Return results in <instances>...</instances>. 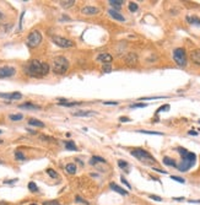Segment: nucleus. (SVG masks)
I'll use <instances>...</instances> for the list:
<instances>
[{
  "instance_id": "obj_38",
  "label": "nucleus",
  "mask_w": 200,
  "mask_h": 205,
  "mask_svg": "<svg viewBox=\"0 0 200 205\" xmlns=\"http://www.w3.org/2000/svg\"><path fill=\"white\" fill-rule=\"evenodd\" d=\"M102 70H103L104 73H110V71H112V66H110L109 64H104Z\"/></svg>"
},
{
  "instance_id": "obj_6",
  "label": "nucleus",
  "mask_w": 200,
  "mask_h": 205,
  "mask_svg": "<svg viewBox=\"0 0 200 205\" xmlns=\"http://www.w3.org/2000/svg\"><path fill=\"white\" fill-rule=\"evenodd\" d=\"M173 60L176 62L177 65L179 66H186L187 65V54L183 48H177L173 50Z\"/></svg>"
},
{
  "instance_id": "obj_37",
  "label": "nucleus",
  "mask_w": 200,
  "mask_h": 205,
  "mask_svg": "<svg viewBox=\"0 0 200 205\" xmlns=\"http://www.w3.org/2000/svg\"><path fill=\"white\" fill-rule=\"evenodd\" d=\"M147 104H145V103H134L130 106V108H145Z\"/></svg>"
},
{
  "instance_id": "obj_2",
  "label": "nucleus",
  "mask_w": 200,
  "mask_h": 205,
  "mask_svg": "<svg viewBox=\"0 0 200 205\" xmlns=\"http://www.w3.org/2000/svg\"><path fill=\"white\" fill-rule=\"evenodd\" d=\"M177 151L181 154L182 161H181V163H177L176 168H178L181 172H187L190 167L194 166V163L197 161V155L193 154V152H189L188 150H186L183 147H178Z\"/></svg>"
},
{
  "instance_id": "obj_51",
  "label": "nucleus",
  "mask_w": 200,
  "mask_h": 205,
  "mask_svg": "<svg viewBox=\"0 0 200 205\" xmlns=\"http://www.w3.org/2000/svg\"><path fill=\"white\" fill-rule=\"evenodd\" d=\"M0 134H1V130H0Z\"/></svg>"
},
{
  "instance_id": "obj_23",
  "label": "nucleus",
  "mask_w": 200,
  "mask_h": 205,
  "mask_svg": "<svg viewBox=\"0 0 200 205\" xmlns=\"http://www.w3.org/2000/svg\"><path fill=\"white\" fill-rule=\"evenodd\" d=\"M108 2H109V4H110L113 7H115V9H119V7H120V5H122L124 1H123V0H109Z\"/></svg>"
},
{
  "instance_id": "obj_17",
  "label": "nucleus",
  "mask_w": 200,
  "mask_h": 205,
  "mask_svg": "<svg viewBox=\"0 0 200 205\" xmlns=\"http://www.w3.org/2000/svg\"><path fill=\"white\" fill-rule=\"evenodd\" d=\"M125 60H126V64L133 65V64H135V63L138 62V57H136V54L130 53V54H128V57L125 58Z\"/></svg>"
},
{
  "instance_id": "obj_3",
  "label": "nucleus",
  "mask_w": 200,
  "mask_h": 205,
  "mask_svg": "<svg viewBox=\"0 0 200 205\" xmlns=\"http://www.w3.org/2000/svg\"><path fill=\"white\" fill-rule=\"evenodd\" d=\"M69 69V60L65 58V57H55L54 60H53V73L54 74H58V75H62V74H65Z\"/></svg>"
},
{
  "instance_id": "obj_19",
  "label": "nucleus",
  "mask_w": 200,
  "mask_h": 205,
  "mask_svg": "<svg viewBox=\"0 0 200 205\" xmlns=\"http://www.w3.org/2000/svg\"><path fill=\"white\" fill-rule=\"evenodd\" d=\"M28 124L32 125V127H38V128H44V123L38 120V119H30L28 120Z\"/></svg>"
},
{
  "instance_id": "obj_13",
  "label": "nucleus",
  "mask_w": 200,
  "mask_h": 205,
  "mask_svg": "<svg viewBox=\"0 0 200 205\" xmlns=\"http://www.w3.org/2000/svg\"><path fill=\"white\" fill-rule=\"evenodd\" d=\"M109 187H110V189H113L114 192H117V193H119L120 195H128V191H125V189H123L122 187H119L118 184H115V183H109Z\"/></svg>"
},
{
  "instance_id": "obj_50",
  "label": "nucleus",
  "mask_w": 200,
  "mask_h": 205,
  "mask_svg": "<svg viewBox=\"0 0 200 205\" xmlns=\"http://www.w3.org/2000/svg\"><path fill=\"white\" fill-rule=\"evenodd\" d=\"M30 205H37V204H30Z\"/></svg>"
},
{
  "instance_id": "obj_33",
  "label": "nucleus",
  "mask_w": 200,
  "mask_h": 205,
  "mask_svg": "<svg viewBox=\"0 0 200 205\" xmlns=\"http://www.w3.org/2000/svg\"><path fill=\"white\" fill-rule=\"evenodd\" d=\"M129 10L131 12H135L138 10V4L136 2H129Z\"/></svg>"
},
{
  "instance_id": "obj_47",
  "label": "nucleus",
  "mask_w": 200,
  "mask_h": 205,
  "mask_svg": "<svg viewBox=\"0 0 200 205\" xmlns=\"http://www.w3.org/2000/svg\"><path fill=\"white\" fill-rule=\"evenodd\" d=\"M189 134H190V135H198L197 131H189Z\"/></svg>"
},
{
  "instance_id": "obj_18",
  "label": "nucleus",
  "mask_w": 200,
  "mask_h": 205,
  "mask_svg": "<svg viewBox=\"0 0 200 205\" xmlns=\"http://www.w3.org/2000/svg\"><path fill=\"white\" fill-rule=\"evenodd\" d=\"M65 170H66V172L69 173V175H75L76 173V165L75 163H68L66 166H65Z\"/></svg>"
},
{
  "instance_id": "obj_39",
  "label": "nucleus",
  "mask_w": 200,
  "mask_h": 205,
  "mask_svg": "<svg viewBox=\"0 0 200 205\" xmlns=\"http://www.w3.org/2000/svg\"><path fill=\"white\" fill-rule=\"evenodd\" d=\"M171 179H173V181H176V182H179V183H186V181H184L183 178L177 177V176H172V177H171Z\"/></svg>"
},
{
  "instance_id": "obj_28",
  "label": "nucleus",
  "mask_w": 200,
  "mask_h": 205,
  "mask_svg": "<svg viewBox=\"0 0 200 205\" xmlns=\"http://www.w3.org/2000/svg\"><path fill=\"white\" fill-rule=\"evenodd\" d=\"M138 131L142 134H149V135H162V133H158V131H149V130H138Z\"/></svg>"
},
{
  "instance_id": "obj_26",
  "label": "nucleus",
  "mask_w": 200,
  "mask_h": 205,
  "mask_svg": "<svg viewBox=\"0 0 200 205\" xmlns=\"http://www.w3.org/2000/svg\"><path fill=\"white\" fill-rule=\"evenodd\" d=\"M96 162L104 163V162H106V160H104L103 157H101V156H94V157H92V161H91V163L94 165V163H96Z\"/></svg>"
},
{
  "instance_id": "obj_36",
  "label": "nucleus",
  "mask_w": 200,
  "mask_h": 205,
  "mask_svg": "<svg viewBox=\"0 0 200 205\" xmlns=\"http://www.w3.org/2000/svg\"><path fill=\"white\" fill-rule=\"evenodd\" d=\"M42 205H60V203L58 200H47V202H43Z\"/></svg>"
},
{
  "instance_id": "obj_34",
  "label": "nucleus",
  "mask_w": 200,
  "mask_h": 205,
  "mask_svg": "<svg viewBox=\"0 0 200 205\" xmlns=\"http://www.w3.org/2000/svg\"><path fill=\"white\" fill-rule=\"evenodd\" d=\"M75 202H76V203H81V204H84V205H89V203H87L85 199H82L80 195H76V197H75Z\"/></svg>"
},
{
  "instance_id": "obj_7",
  "label": "nucleus",
  "mask_w": 200,
  "mask_h": 205,
  "mask_svg": "<svg viewBox=\"0 0 200 205\" xmlns=\"http://www.w3.org/2000/svg\"><path fill=\"white\" fill-rule=\"evenodd\" d=\"M52 41L54 44H57L58 47H62V48H71L75 46V43L73 41L64 38V37H60V36H53Z\"/></svg>"
},
{
  "instance_id": "obj_10",
  "label": "nucleus",
  "mask_w": 200,
  "mask_h": 205,
  "mask_svg": "<svg viewBox=\"0 0 200 205\" xmlns=\"http://www.w3.org/2000/svg\"><path fill=\"white\" fill-rule=\"evenodd\" d=\"M81 12L84 15H87V16H91V15H97L100 12V10L95 6H85L81 9Z\"/></svg>"
},
{
  "instance_id": "obj_46",
  "label": "nucleus",
  "mask_w": 200,
  "mask_h": 205,
  "mask_svg": "<svg viewBox=\"0 0 200 205\" xmlns=\"http://www.w3.org/2000/svg\"><path fill=\"white\" fill-rule=\"evenodd\" d=\"M174 200H177V202H182V200H184V198H173Z\"/></svg>"
},
{
  "instance_id": "obj_42",
  "label": "nucleus",
  "mask_w": 200,
  "mask_h": 205,
  "mask_svg": "<svg viewBox=\"0 0 200 205\" xmlns=\"http://www.w3.org/2000/svg\"><path fill=\"white\" fill-rule=\"evenodd\" d=\"M119 120H120V122H123V123H125V122H130V119H129L128 117H120V118H119Z\"/></svg>"
},
{
  "instance_id": "obj_4",
  "label": "nucleus",
  "mask_w": 200,
  "mask_h": 205,
  "mask_svg": "<svg viewBox=\"0 0 200 205\" xmlns=\"http://www.w3.org/2000/svg\"><path fill=\"white\" fill-rule=\"evenodd\" d=\"M131 155L134 157H136L139 161L145 162V163H154L156 161L155 157L151 154H149L146 150H142V149H135V150H133Z\"/></svg>"
},
{
  "instance_id": "obj_32",
  "label": "nucleus",
  "mask_w": 200,
  "mask_h": 205,
  "mask_svg": "<svg viewBox=\"0 0 200 205\" xmlns=\"http://www.w3.org/2000/svg\"><path fill=\"white\" fill-rule=\"evenodd\" d=\"M118 166H119L120 168H123V170H126V168L129 167L128 162H125V161H123V160H119V161H118Z\"/></svg>"
},
{
  "instance_id": "obj_5",
  "label": "nucleus",
  "mask_w": 200,
  "mask_h": 205,
  "mask_svg": "<svg viewBox=\"0 0 200 205\" xmlns=\"http://www.w3.org/2000/svg\"><path fill=\"white\" fill-rule=\"evenodd\" d=\"M41 42H42V34H41V32L37 31V30L32 31V32L28 34L27 39H26V44H27L30 48H36V47H38V46L41 44Z\"/></svg>"
},
{
  "instance_id": "obj_20",
  "label": "nucleus",
  "mask_w": 200,
  "mask_h": 205,
  "mask_svg": "<svg viewBox=\"0 0 200 205\" xmlns=\"http://www.w3.org/2000/svg\"><path fill=\"white\" fill-rule=\"evenodd\" d=\"M65 149H66V150H69V151H76V150H78V147H76L75 143H74V141H71V140L65 141Z\"/></svg>"
},
{
  "instance_id": "obj_27",
  "label": "nucleus",
  "mask_w": 200,
  "mask_h": 205,
  "mask_svg": "<svg viewBox=\"0 0 200 205\" xmlns=\"http://www.w3.org/2000/svg\"><path fill=\"white\" fill-rule=\"evenodd\" d=\"M160 98H166V96H152V97H142L139 101H147V100H160Z\"/></svg>"
},
{
  "instance_id": "obj_15",
  "label": "nucleus",
  "mask_w": 200,
  "mask_h": 205,
  "mask_svg": "<svg viewBox=\"0 0 200 205\" xmlns=\"http://www.w3.org/2000/svg\"><path fill=\"white\" fill-rule=\"evenodd\" d=\"M18 108H22V109H32V111L41 109V107H39V106H37V104H33V103H30V102L20 104V106H18Z\"/></svg>"
},
{
  "instance_id": "obj_24",
  "label": "nucleus",
  "mask_w": 200,
  "mask_h": 205,
  "mask_svg": "<svg viewBox=\"0 0 200 205\" xmlns=\"http://www.w3.org/2000/svg\"><path fill=\"white\" fill-rule=\"evenodd\" d=\"M75 4V0H66V1H60V5L63 7H70Z\"/></svg>"
},
{
  "instance_id": "obj_48",
  "label": "nucleus",
  "mask_w": 200,
  "mask_h": 205,
  "mask_svg": "<svg viewBox=\"0 0 200 205\" xmlns=\"http://www.w3.org/2000/svg\"><path fill=\"white\" fill-rule=\"evenodd\" d=\"M0 205H7V203H5V202H0Z\"/></svg>"
},
{
  "instance_id": "obj_8",
  "label": "nucleus",
  "mask_w": 200,
  "mask_h": 205,
  "mask_svg": "<svg viewBox=\"0 0 200 205\" xmlns=\"http://www.w3.org/2000/svg\"><path fill=\"white\" fill-rule=\"evenodd\" d=\"M15 73H16V70H15V68H12V66H7V65L0 66V79L10 78V76L15 75Z\"/></svg>"
},
{
  "instance_id": "obj_35",
  "label": "nucleus",
  "mask_w": 200,
  "mask_h": 205,
  "mask_svg": "<svg viewBox=\"0 0 200 205\" xmlns=\"http://www.w3.org/2000/svg\"><path fill=\"white\" fill-rule=\"evenodd\" d=\"M171 107H170V104H163V106H161L158 109H157V113H160V112H166V111H168Z\"/></svg>"
},
{
  "instance_id": "obj_43",
  "label": "nucleus",
  "mask_w": 200,
  "mask_h": 205,
  "mask_svg": "<svg viewBox=\"0 0 200 205\" xmlns=\"http://www.w3.org/2000/svg\"><path fill=\"white\" fill-rule=\"evenodd\" d=\"M104 104H110V106H113V104H118V102H117V101H110V102H106V101H104Z\"/></svg>"
},
{
  "instance_id": "obj_31",
  "label": "nucleus",
  "mask_w": 200,
  "mask_h": 205,
  "mask_svg": "<svg viewBox=\"0 0 200 205\" xmlns=\"http://www.w3.org/2000/svg\"><path fill=\"white\" fill-rule=\"evenodd\" d=\"M10 119L14 120V122L21 120V119H22V114H10Z\"/></svg>"
},
{
  "instance_id": "obj_29",
  "label": "nucleus",
  "mask_w": 200,
  "mask_h": 205,
  "mask_svg": "<svg viewBox=\"0 0 200 205\" xmlns=\"http://www.w3.org/2000/svg\"><path fill=\"white\" fill-rule=\"evenodd\" d=\"M15 159L18 160V161H23V160H25V155H23L21 151H16V152H15Z\"/></svg>"
},
{
  "instance_id": "obj_22",
  "label": "nucleus",
  "mask_w": 200,
  "mask_h": 205,
  "mask_svg": "<svg viewBox=\"0 0 200 205\" xmlns=\"http://www.w3.org/2000/svg\"><path fill=\"white\" fill-rule=\"evenodd\" d=\"M163 163L166 165V166H172V167H177V163L172 160V159H170V157H165L163 159Z\"/></svg>"
},
{
  "instance_id": "obj_11",
  "label": "nucleus",
  "mask_w": 200,
  "mask_h": 205,
  "mask_svg": "<svg viewBox=\"0 0 200 205\" xmlns=\"http://www.w3.org/2000/svg\"><path fill=\"white\" fill-rule=\"evenodd\" d=\"M0 97L6 100H21L22 95L20 92H12V94H0Z\"/></svg>"
},
{
  "instance_id": "obj_44",
  "label": "nucleus",
  "mask_w": 200,
  "mask_h": 205,
  "mask_svg": "<svg viewBox=\"0 0 200 205\" xmlns=\"http://www.w3.org/2000/svg\"><path fill=\"white\" fill-rule=\"evenodd\" d=\"M154 171H156V172H160V173H165V175L167 173L166 171H162V170H160V168H154Z\"/></svg>"
},
{
  "instance_id": "obj_14",
  "label": "nucleus",
  "mask_w": 200,
  "mask_h": 205,
  "mask_svg": "<svg viewBox=\"0 0 200 205\" xmlns=\"http://www.w3.org/2000/svg\"><path fill=\"white\" fill-rule=\"evenodd\" d=\"M108 12H109L110 17H113L114 20H117V21H120V22L125 21V17H124V16H123L120 12H118V11H115V10H109Z\"/></svg>"
},
{
  "instance_id": "obj_16",
  "label": "nucleus",
  "mask_w": 200,
  "mask_h": 205,
  "mask_svg": "<svg viewBox=\"0 0 200 205\" xmlns=\"http://www.w3.org/2000/svg\"><path fill=\"white\" fill-rule=\"evenodd\" d=\"M73 114L75 117H91V115H95L96 113L94 111H80V112H74Z\"/></svg>"
},
{
  "instance_id": "obj_12",
  "label": "nucleus",
  "mask_w": 200,
  "mask_h": 205,
  "mask_svg": "<svg viewBox=\"0 0 200 205\" xmlns=\"http://www.w3.org/2000/svg\"><path fill=\"white\" fill-rule=\"evenodd\" d=\"M190 59L194 64L200 65V49H193L190 52Z\"/></svg>"
},
{
  "instance_id": "obj_41",
  "label": "nucleus",
  "mask_w": 200,
  "mask_h": 205,
  "mask_svg": "<svg viewBox=\"0 0 200 205\" xmlns=\"http://www.w3.org/2000/svg\"><path fill=\"white\" fill-rule=\"evenodd\" d=\"M150 199H154V200H156V202H161L162 199L160 198V197H157V195H150Z\"/></svg>"
},
{
  "instance_id": "obj_40",
  "label": "nucleus",
  "mask_w": 200,
  "mask_h": 205,
  "mask_svg": "<svg viewBox=\"0 0 200 205\" xmlns=\"http://www.w3.org/2000/svg\"><path fill=\"white\" fill-rule=\"evenodd\" d=\"M120 179H122V183H123V184H125V186L128 187V189H130V188H131V186H130V184L128 183V181H126V179H125V178H124L123 176L120 177Z\"/></svg>"
},
{
  "instance_id": "obj_45",
  "label": "nucleus",
  "mask_w": 200,
  "mask_h": 205,
  "mask_svg": "<svg viewBox=\"0 0 200 205\" xmlns=\"http://www.w3.org/2000/svg\"><path fill=\"white\" fill-rule=\"evenodd\" d=\"M16 181H17V179H12V181H5L4 183H5V184H6V183H15Z\"/></svg>"
},
{
  "instance_id": "obj_30",
  "label": "nucleus",
  "mask_w": 200,
  "mask_h": 205,
  "mask_svg": "<svg viewBox=\"0 0 200 205\" xmlns=\"http://www.w3.org/2000/svg\"><path fill=\"white\" fill-rule=\"evenodd\" d=\"M47 173H48V176L52 177V178H58V173H57L54 170H52V168H48V170H47Z\"/></svg>"
},
{
  "instance_id": "obj_25",
  "label": "nucleus",
  "mask_w": 200,
  "mask_h": 205,
  "mask_svg": "<svg viewBox=\"0 0 200 205\" xmlns=\"http://www.w3.org/2000/svg\"><path fill=\"white\" fill-rule=\"evenodd\" d=\"M28 189H30L32 193L38 192V187L36 186V183H34V182H30V183H28Z\"/></svg>"
},
{
  "instance_id": "obj_1",
  "label": "nucleus",
  "mask_w": 200,
  "mask_h": 205,
  "mask_svg": "<svg viewBox=\"0 0 200 205\" xmlns=\"http://www.w3.org/2000/svg\"><path fill=\"white\" fill-rule=\"evenodd\" d=\"M48 73H49V65L37 59L30 60L25 65V74L31 78H42V76H46Z\"/></svg>"
},
{
  "instance_id": "obj_9",
  "label": "nucleus",
  "mask_w": 200,
  "mask_h": 205,
  "mask_svg": "<svg viewBox=\"0 0 200 205\" xmlns=\"http://www.w3.org/2000/svg\"><path fill=\"white\" fill-rule=\"evenodd\" d=\"M112 60H113V58H112V55L108 54V53H101V54L97 55V62L103 63V64H110Z\"/></svg>"
},
{
  "instance_id": "obj_49",
  "label": "nucleus",
  "mask_w": 200,
  "mask_h": 205,
  "mask_svg": "<svg viewBox=\"0 0 200 205\" xmlns=\"http://www.w3.org/2000/svg\"><path fill=\"white\" fill-rule=\"evenodd\" d=\"M0 144H2V140H0Z\"/></svg>"
},
{
  "instance_id": "obj_21",
  "label": "nucleus",
  "mask_w": 200,
  "mask_h": 205,
  "mask_svg": "<svg viewBox=\"0 0 200 205\" xmlns=\"http://www.w3.org/2000/svg\"><path fill=\"white\" fill-rule=\"evenodd\" d=\"M187 21L190 25H198V26H200V18L197 17V16H187Z\"/></svg>"
}]
</instances>
